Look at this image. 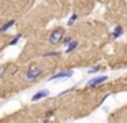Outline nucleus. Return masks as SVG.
Wrapping results in <instances>:
<instances>
[{
	"instance_id": "nucleus-1",
	"label": "nucleus",
	"mask_w": 127,
	"mask_h": 123,
	"mask_svg": "<svg viewBox=\"0 0 127 123\" xmlns=\"http://www.w3.org/2000/svg\"><path fill=\"white\" fill-rule=\"evenodd\" d=\"M63 38H64V30L62 29V27H58V29H55L52 33H51L49 42L52 44V45H58L59 42H62Z\"/></svg>"
},
{
	"instance_id": "nucleus-2",
	"label": "nucleus",
	"mask_w": 127,
	"mask_h": 123,
	"mask_svg": "<svg viewBox=\"0 0 127 123\" xmlns=\"http://www.w3.org/2000/svg\"><path fill=\"white\" fill-rule=\"evenodd\" d=\"M42 73H44V70L41 67H30L25 74V79H28V81H36L37 78H40L42 75Z\"/></svg>"
},
{
	"instance_id": "nucleus-3",
	"label": "nucleus",
	"mask_w": 127,
	"mask_h": 123,
	"mask_svg": "<svg viewBox=\"0 0 127 123\" xmlns=\"http://www.w3.org/2000/svg\"><path fill=\"white\" fill-rule=\"evenodd\" d=\"M72 75H74V71L72 70H62L59 73L51 75L48 81H55V79H62V78H71Z\"/></svg>"
},
{
	"instance_id": "nucleus-4",
	"label": "nucleus",
	"mask_w": 127,
	"mask_h": 123,
	"mask_svg": "<svg viewBox=\"0 0 127 123\" xmlns=\"http://www.w3.org/2000/svg\"><path fill=\"white\" fill-rule=\"evenodd\" d=\"M108 81V77L107 75H101V77H94V78L89 79L88 83H86V87H94V86H98V85H102L104 82Z\"/></svg>"
},
{
	"instance_id": "nucleus-5",
	"label": "nucleus",
	"mask_w": 127,
	"mask_h": 123,
	"mask_svg": "<svg viewBox=\"0 0 127 123\" xmlns=\"http://www.w3.org/2000/svg\"><path fill=\"white\" fill-rule=\"evenodd\" d=\"M49 96V90L48 89H41V90H38V92H36L33 96H32V101H38V100H42V98H45V97H48Z\"/></svg>"
},
{
	"instance_id": "nucleus-6",
	"label": "nucleus",
	"mask_w": 127,
	"mask_h": 123,
	"mask_svg": "<svg viewBox=\"0 0 127 123\" xmlns=\"http://www.w3.org/2000/svg\"><path fill=\"white\" fill-rule=\"evenodd\" d=\"M123 33H124L123 26H122V25H118V26H115V29H113V32H112V34H111V37H112L113 40H116V38L122 37V36H123Z\"/></svg>"
},
{
	"instance_id": "nucleus-7",
	"label": "nucleus",
	"mask_w": 127,
	"mask_h": 123,
	"mask_svg": "<svg viewBox=\"0 0 127 123\" xmlns=\"http://www.w3.org/2000/svg\"><path fill=\"white\" fill-rule=\"evenodd\" d=\"M78 45H79V42H78L77 40H72L71 42L67 45V48H66V53H71V52H74L75 49L78 48Z\"/></svg>"
},
{
	"instance_id": "nucleus-8",
	"label": "nucleus",
	"mask_w": 127,
	"mask_h": 123,
	"mask_svg": "<svg viewBox=\"0 0 127 123\" xmlns=\"http://www.w3.org/2000/svg\"><path fill=\"white\" fill-rule=\"evenodd\" d=\"M14 25H15V19H10V21H7L3 26H0V33H6L7 30H8L11 26H14Z\"/></svg>"
},
{
	"instance_id": "nucleus-9",
	"label": "nucleus",
	"mask_w": 127,
	"mask_h": 123,
	"mask_svg": "<svg viewBox=\"0 0 127 123\" xmlns=\"http://www.w3.org/2000/svg\"><path fill=\"white\" fill-rule=\"evenodd\" d=\"M78 18H79V15H78V14H72V15L70 16L68 22H67V26H72V25L78 21Z\"/></svg>"
},
{
	"instance_id": "nucleus-10",
	"label": "nucleus",
	"mask_w": 127,
	"mask_h": 123,
	"mask_svg": "<svg viewBox=\"0 0 127 123\" xmlns=\"http://www.w3.org/2000/svg\"><path fill=\"white\" fill-rule=\"evenodd\" d=\"M60 52L58 51H51V52H45L44 53V57H55V56H59Z\"/></svg>"
},
{
	"instance_id": "nucleus-11",
	"label": "nucleus",
	"mask_w": 127,
	"mask_h": 123,
	"mask_svg": "<svg viewBox=\"0 0 127 123\" xmlns=\"http://www.w3.org/2000/svg\"><path fill=\"white\" fill-rule=\"evenodd\" d=\"M101 71V66H94L93 68H90V70L88 71V74H90V75H93V74H97Z\"/></svg>"
},
{
	"instance_id": "nucleus-12",
	"label": "nucleus",
	"mask_w": 127,
	"mask_h": 123,
	"mask_svg": "<svg viewBox=\"0 0 127 123\" xmlns=\"http://www.w3.org/2000/svg\"><path fill=\"white\" fill-rule=\"evenodd\" d=\"M21 37H22V34H17L14 38H12L11 41H10V45H17L18 42H19V40H21Z\"/></svg>"
},
{
	"instance_id": "nucleus-13",
	"label": "nucleus",
	"mask_w": 127,
	"mask_h": 123,
	"mask_svg": "<svg viewBox=\"0 0 127 123\" xmlns=\"http://www.w3.org/2000/svg\"><path fill=\"white\" fill-rule=\"evenodd\" d=\"M71 41H72V37H70V36H67V37H64L63 40H62V42H63L64 45L67 46V45H68L70 42H71Z\"/></svg>"
},
{
	"instance_id": "nucleus-14",
	"label": "nucleus",
	"mask_w": 127,
	"mask_h": 123,
	"mask_svg": "<svg viewBox=\"0 0 127 123\" xmlns=\"http://www.w3.org/2000/svg\"><path fill=\"white\" fill-rule=\"evenodd\" d=\"M72 90H74V89H72V87H71V89H67V90H64V92H62L60 94H59V97H62V96H64V94H67V93L72 92Z\"/></svg>"
},
{
	"instance_id": "nucleus-15",
	"label": "nucleus",
	"mask_w": 127,
	"mask_h": 123,
	"mask_svg": "<svg viewBox=\"0 0 127 123\" xmlns=\"http://www.w3.org/2000/svg\"><path fill=\"white\" fill-rule=\"evenodd\" d=\"M4 71H6V67H4V66H0V75H3Z\"/></svg>"
},
{
	"instance_id": "nucleus-16",
	"label": "nucleus",
	"mask_w": 127,
	"mask_h": 123,
	"mask_svg": "<svg viewBox=\"0 0 127 123\" xmlns=\"http://www.w3.org/2000/svg\"><path fill=\"white\" fill-rule=\"evenodd\" d=\"M45 123H48V122H45Z\"/></svg>"
}]
</instances>
